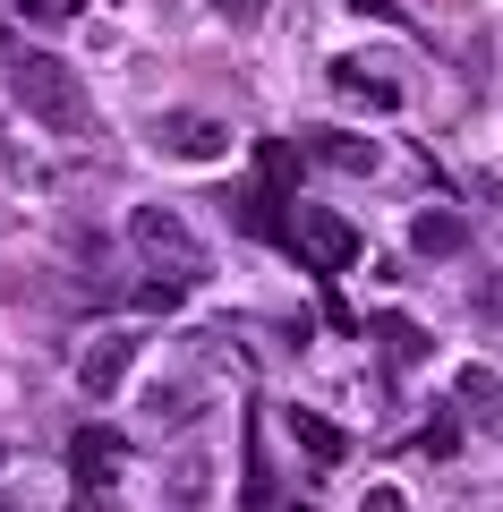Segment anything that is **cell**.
I'll return each instance as SVG.
<instances>
[{
  "label": "cell",
  "mask_w": 503,
  "mask_h": 512,
  "mask_svg": "<svg viewBox=\"0 0 503 512\" xmlns=\"http://www.w3.org/2000/svg\"><path fill=\"white\" fill-rule=\"evenodd\" d=\"M0 69H9V94H18L52 137H94V103H86V86H77L69 60H52V52H9Z\"/></svg>",
  "instance_id": "6da1fadb"
},
{
  "label": "cell",
  "mask_w": 503,
  "mask_h": 512,
  "mask_svg": "<svg viewBox=\"0 0 503 512\" xmlns=\"http://www.w3.org/2000/svg\"><path fill=\"white\" fill-rule=\"evenodd\" d=\"M128 248L154 265V282H171V291H188V282H205V239L188 231L180 205H137L128 214Z\"/></svg>",
  "instance_id": "7a4b0ae2"
},
{
  "label": "cell",
  "mask_w": 503,
  "mask_h": 512,
  "mask_svg": "<svg viewBox=\"0 0 503 512\" xmlns=\"http://www.w3.org/2000/svg\"><path fill=\"white\" fill-rule=\"evenodd\" d=\"M282 239L299 248L307 274H350V265H359V222H342L333 205H290Z\"/></svg>",
  "instance_id": "3957f363"
},
{
  "label": "cell",
  "mask_w": 503,
  "mask_h": 512,
  "mask_svg": "<svg viewBox=\"0 0 503 512\" xmlns=\"http://www.w3.org/2000/svg\"><path fill=\"white\" fill-rule=\"evenodd\" d=\"M145 137H154L162 163H222V154H231V128H222L214 111H162Z\"/></svg>",
  "instance_id": "277c9868"
},
{
  "label": "cell",
  "mask_w": 503,
  "mask_h": 512,
  "mask_svg": "<svg viewBox=\"0 0 503 512\" xmlns=\"http://www.w3.org/2000/svg\"><path fill=\"white\" fill-rule=\"evenodd\" d=\"M128 367H137V333H103V342L77 359V393H86V402H111L128 384Z\"/></svg>",
  "instance_id": "5b68a950"
},
{
  "label": "cell",
  "mask_w": 503,
  "mask_h": 512,
  "mask_svg": "<svg viewBox=\"0 0 503 512\" xmlns=\"http://www.w3.org/2000/svg\"><path fill=\"white\" fill-rule=\"evenodd\" d=\"M128 461V436H111V427H77L69 436V478L77 487H111Z\"/></svg>",
  "instance_id": "8992f818"
},
{
  "label": "cell",
  "mask_w": 503,
  "mask_h": 512,
  "mask_svg": "<svg viewBox=\"0 0 503 512\" xmlns=\"http://www.w3.org/2000/svg\"><path fill=\"white\" fill-rule=\"evenodd\" d=\"M333 94L359 111H401V77H384V60H333Z\"/></svg>",
  "instance_id": "52a82bcc"
},
{
  "label": "cell",
  "mask_w": 503,
  "mask_h": 512,
  "mask_svg": "<svg viewBox=\"0 0 503 512\" xmlns=\"http://www.w3.org/2000/svg\"><path fill=\"white\" fill-rule=\"evenodd\" d=\"M376 350H384V367H427V350H435V333L427 325H410V316H376Z\"/></svg>",
  "instance_id": "ba28073f"
},
{
  "label": "cell",
  "mask_w": 503,
  "mask_h": 512,
  "mask_svg": "<svg viewBox=\"0 0 503 512\" xmlns=\"http://www.w3.org/2000/svg\"><path fill=\"white\" fill-rule=\"evenodd\" d=\"M410 248H418V256H461V248H469V222L452 214V205H427V214L410 222Z\"/></svg>",
  "instance_id": "9c48e42d"
},
{
  "label": "cell",
  "mask_w": 503,
  "mask_h": 512,
  "mask_svg": "<svg viewBox=\"0 0 503 512\" xmlns=\"http://www.w3.org/2000/svg\"><path fill=\"white\" fill-rule=\"evenodd\" d=\"M307 163H333V171H376V146L367 137H333V128H307Z\"/></svg>",
  "instance_id": "30bf717a"
},
{
  "label": "cell",
  "mask_w": 503,
  "mask_h": 512,
  "mask_svg": "<svg viewBox=\"0 0 503 512\" xmlns=\"http://www.w3.org/2000/svg\"><path fill=\"white\" fill-rule=\"evenodd\" d=\"M290 436H299L316 461H342V453H350V436H342L333 419H316V410H290Z\"/></svg>",
  "instance_id": "8fae6325"
},
{
  "label": "cell",
  "mask_w": 503,
  "mask_h": 512,
  "mask_svg": "<svg viewBox=\"0 0 503 512\" xmlns=\"http://www.w3.org/2000/svg\"><path fill=\"white\" fill-rule=\"evenodd\" d=\"M9 9H18L26 26H69L77 9H86V0H9Z\"/></svg>",
  "instance_id": "7c38bea8"
},
{
  "label": "cell",
  "mask_w": 503,
  "mask_h": 512,
  "mask_svg": "<svg viewBox=\"0 0 503 512\" xmlns=\"http://www.w3.org/2000/svg\"><path fill=\"white\" fill-rule=\"evenodd\" d=\"M452 393H461L469 410H495V402H503V384L486 376V367H461V384H452Z\"/></svg>",
  "instance_id": "4fadbf2b"
},
{
  "label": "cell",
  "mask_w": 503,
  "mask_h": 512,
  "mask_svg": "<svg viewBox=\"0 0 503 512\" xmlns=\"http://www.w3.org/2000/svg\"><path fill=\"white\" fill-rule=\"evenodd\" d=\"M188 419H197L188 393H180V384H162V393H154V427H188Z\"/></svg>",
  "instance_id": "5bb4252c"
},
{
  "label": "cell",
  "mask_w": 503,
  "mask_h": 512,
  "mask_svg": "<svg viewBox=\"0 0 503 512\" xmlns=\"http://www.w3.org/2000/svg\"><path fill=\"white\" fill-rule=\"evenodd\" d=\"M359 512H410V495H401V487H367Z\"/></svg>",
  "instance_id": "9a60e30c"
},
{
  "label": "cell",
  "mask_w": 503,
  "mask_h": 512,
  "mask_svg": "<svg viewBox=\"0 0 503 512\" xmlns=\"http://www.w3.org/2000/svg\"><path fill=\"white\" fill-rule=\"evenodd\" d=\"M222 18H231V26H256V18H265V0H222Z\"/></svg>",
  "instance_id": "2e32d148"
},
{
  "label": "cell",
  "mask_w": 503,
  "mask_h": 512,
  "mask_svg": "<svg viewBox=\"0 0 503 512\" xmlns=\"http://www.w3.org/2000/svg\"><path fill=\"white\" fill-rule=\"evenodd\" d=\"M350 9H359V18H401L393 0H350Z\"/></svg>",
  "instance_id": "e0dca14e"
}]
</instances>
